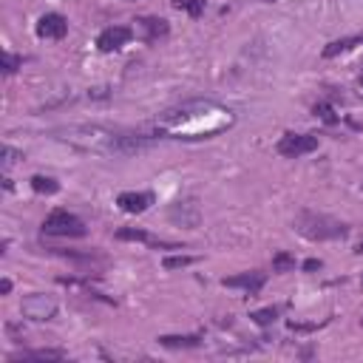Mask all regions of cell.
I'll list each match as a JSON object with an SVG mask.
<instances>
[{"instance_id":"6da1fadb","label":"cell","mask_w":363,"mask_h":363,"mask_svg":"<svg viewBox=\"0 0 363 363\" xmlns=\"http://www.w3.org/2000/svg\"><path fill=\"white\" fill-rule=\"evenodd\" d=\"M235 125V113L216 99H190L162 111L150 130L164 139H210Z\"/></svg>"},{"instance_id":"7a4b0ae2","label":"cell","mask_w":363,"mask_h":363,"mask_svg":"<svg viewBox=\"0 0 363 363\" xmlns=\"http://www.w3.org/2000/svg\"><path fill=\"white\" fill-rule=\"evenodd\" d=\"M57 133L62 142H68L85 153H99V156H130L150 145L145 136H128V133L99 128V125H74V128H62Z\"/></svg>"},{"instance_id":"3957f363","label":"cell","mask_w":363,"mask_h":363,"mask_svg":"<svg viewBox=\"0 0 363 363\" xmlns=\"http://www.w3.org/2000/svg\"><path fill=\"white\" fill-rule=\"evenodd\" d=\"M295 230H298L303 238H309V241H329V238H343L349 227H346L343 221H337V218L323 216V213H309V210H303V213L295 216Z\"/></svg>"},{"instance_id":"277c9868","label":"cell","mask_w":363,"mask_h":363,"mask_svg":"<svg viewBox=\"0 0 363 363\" xmlns=\"http://www.w3.org/2000/svg\"><path fill=\"white\" fill-rule=\"evenodd\" d=\"M43 233L45 235H57V238H82L85 235V224L68 213V210H51L43 221Z\"/></svg>"},{"instance_id":"5b68a950","label":"cell","mask_w":363,"mask_h":363,"mask_svg":"<svg viewBox=\"0 0 363 363\" xmlns=\"http://www.w3.org/2000/svg\"><path fill=\"white\" fill-rule=\"evenodd\" d=\"M312 150H318V136H312V133H292L289 130L278 139V153L286 159H298V156H306Z\"/></svg>"},{"instance_id":"8992f818","label":"cell","mask_w":363,"mask_h":363,"mask_svg":"<svg viewBox=\"0 0 363 363\" xmlns=\"http://www.w3.org/2000/svg\"><path fill=\"white\" fill-rule=\"evenodd\" d=\"M20 312L31 320H51L57 315V301L51 295H43V292H31L23 298L20 303Z\"/></svg>"},{"instance_id":"52a82bcc","label":"cell","mask_w":363,"mask_h":363,"mask_svg":"<svg viewBox=\"0 0 363 363\" xmlns=\"http://www.w3.org/2000/svg\"><path fill=\"white\" fill-rule=\"evenodd\" d=\"M133 28H128V26H108V28H102L99 31V37H96V48L102 51V54H111V51H119L122 45H128L130 40H133Z\"/></svg>"},{"instance_id":"ba28073f","label":"cell","mask_w":363,"mask_h":363,"mask_svg":"<svg viewBox=\"0 0 363 363\" xmlns=\"http://www.w3.org/2000/svg\"><path fill=\"white\" fill-rule=\"evenodd\" d=\"M34 31H37L40 40H62L65 31H68V20L62 14H57V11H48V14H43L37 20V28Z\"/></svg>"},{"instance_id":"9c48e42d","label":"cell","mask_w":363,"mask_h":363,"mask_svg":"<svg viewBox=\"0 0 363 363\" xmlns=\"http://www.w3.org/2000/svg\"><path fill=\"white\" fill-rule=\"evenodd\" d=\"M116 204H119V210L122 213H145L150 204H153V193H147V190H125V193H119L116 196Z\"/></svg>"},{"instance_id":"30bf717a","label":"cell","mask_w":363,"mask_h":363,"mask_svg":"<svg viewBox=\"0 0 363 363\" xmlns=\"http://www.w3.org/2000/svg\"><path fill=\"white\" fill-rule=\"evenodd\" d=\"M133 31H136L145 43H159L162 37H167L170 26H167V20H162V17H139Z\"/></svg>"},{"instance_id":"8fae6325","label":"cell","mask_w":363,"mask_h":363,"mask_svg":"<svg viewBox=\"0 0 363 363\" xmlns=\"http://www.w3.org/2000/svg\"><path fill=\"white\" fill-rule=\"evenodd\" d=\"M264 284H267V275H264V272H241V275L224 278V286H235V289H244L247 295H258Z\"/></svg>"},{"instance_id":"7c38bea8","label":"cell","mask_w":363,"mask_h":363,"mask_svg":"<svg viewBox=\"0 0 363 363\" xmlns=\"http://www.w3.org/2000/svg\"><path fill=\"white\" fill-rule=\"evenodd\" d=\"M65 352L62 349H34V352H17L9 360H62Z\"/></svg>"},{"instance_id":"4fadbf2b","label":"cell","mask_w":363,"mask_h":363,"mask_svg":"<svg viewBox=\"0 0 363 363\" xmlns=\"http://www.w3.org/2000/svg\"><path fill=\"white\" fill-rule=\"evenodd\" d=\"M159 343L167 349H187V346H199L201 335H162Z\"/></svg>"},{"instance_id":"5bb4252c","label":"cell","mask_w":363,"mask_h":363,"mask_svg":"<svg viewBox=\"0 0 363 363\" xmlns=\"http://www.w3.org/2000/svg\"><path fill=\"white\" fill-rule=\"evenodd\" d=\"M116 238H122V241H145V244H153V247H170V250H176V244H164V241H156V238H150L145 230H130V227L119 230V233H116Z\"/></svg>"},{"instance_id":"9a60e30c","label":"cell","mask_w":363,"mask_h":363,"mask_svg":"<svg viewBox=\"0 0 363 363\" xmlns=\"http://www.w3.org/2000/svg\"><path fill=\"white\" fill-rule=\"evenodd\" d=\"M360 43H363V34H354V37H346V40H335V43H329L323 48V57H337V54H343V51H349V48H354Z\"/></svg>"},{"instance_id":"2e32d148","label":"cell","mask_w":363,"mask_h":363,"mask_svg":"<svg viewBox=\"0 0 363 363\" xmlns=\"http://www.w3.org/2000/svg\"><path fill=\"white\" fill-rule=\"evenodd\" d=\"M31 190H34V193H45V196H51V193L60 190V184H57L51 176H31Z\"/></svg>"},{"instance_id":"e0dca14e","label":"cell","mask_w":363,"mask_h":363,"mask_svg":"<svg viewBox=\"0 0 363 363\" xmlns=\"http://www.w3.org/2000/svg\"><path fill=\"white\" fill-rule=\"evenodd\" d=\"M173 9L187 11L190 17H201V11H204V0H173Z\"/></svg>"},{"instance_id":"ac0fdd59","label":"cell","mask_w":363,"mask_h":363,"mask_svg":"<svg viewBox=\"0 0 363 363\" xmlns=\"http://www.w3.org/2000/svg\"><path fill=\"white\" fill-rule=\"evenodd\" d=\"M272 269H275V272H289V269H295V255H289V252H275V255H272Z\"/></svg>"},{"instance_id":"d6986e66","label":"cell","mask_w":363,"mask_h":363,"mask_svg":"<svg viewBox=\"0 0 363 363\" xmlns=\"http://www.w3.org/2000/svg\"><path fill=\"white\" fill-rule=\"evenodd\" d=\"M250 318H252L258 326H269V323L278 318V306H267V309H258V312H252Z\"/></svg>"},{"instance_id":"ffe728a7","label":"cell","mask_w":363,"mask_h":363,"mask_svg":"<svg viewBox=\"0 0 363 363\" xmlns=\"http://www.w3.org/2000/svg\"><path fill=\"white\" fill-rule=\"evenodd\" d=\"M196 258L193 255H170V258H164V267L167 269H176V267H187V264H193Z\"/></svg>"},{"instance_id":"44dd1931","label":"cell","mask_w":363,"mask_h":363,"mask_svg":"<svg viewBox=\"0 0 363 363\" xmlns=\"http://www.w3.org/2000/svg\"><path fill=\"white\" fill-rule=\"evenodd\" d=\"M20 62H23V57H14L11 51H6V54H3V71H6V74H14Z\"/></svg>"},{"instance_id":"7402d4cb","label":"cell","mask_w":363,"mask_h":363,"mask_svg":"<svg viewBox=\"0 0 363 363\" xmlns=\"http://www.w3.org/2000/svg\"><path fill=\"white\" fill-rule=\"evenodd\" d=\"M17 156H20V153H17L14 147H9V145H6V147H3V170H9V167L17 162Z\"/></svg>"},{"instance_id":"603a6c76","label":"cell","mask_w":363,"mask_h":363,"mask_svg":"<svg viewBox=\"0 0 363 363\" xmlns=\"http://www.w3.org/2000/svg\"><path fill=\"white\" fill-rule=\"evenodd\" d=\"M315 113H320L326 122H335V116H332V108H329V105H315Z\"/></svg>"},{"instance_id":"cb8c5ba5","label":"cell","mask_w":363,"mask_h":363,"mask_svg":"<svg viewBox=\"0 0 363 363\" xmlns=\"http://www.w3.org/2000/svg\"><path fill=\"white\" fill-rule=\"evenodd\" d=\"M320 267V261H315V258H309L306 264H303V269H318Z\"/></svg>"},{"instance_id":"d4e9b609","label":"cell","mask_w":363,"mask_h":363,"mask_svg":"<svg viewBox=\"0 0 363 363\" xmlns=\"http://www.w3.org/2000/svg\"><path fill=\"white\" fill-rule=\"evenodd\" d=\"M0 292L6 295V292H11V281L9 278H3V284H0Z\"/></svg>"},{"instance_id":"484cf974","label":"cell","mask_w":363,"mask_h":363,"mask_svg":"<svg viewBox=\"0 0 363 363\" xmlns=\"http://www.w3.org/2000/svg\"><path fill=\"white\" fill-rule=\"evenodd\" d=\"M354 252H360V255H363V238L357 241V247H354Z\"/></svg>"},{"instance_id":"4316f807","label":"cell","mask_w":363,"mask_h":363,"mask_svg":"<svg viewBox=\"0 0 363 363\" xmlns=\"http://www.w3.org/2000/svg\"><path fill=\"white\" fill-rule=\"evenodd\" d=\"M357 85H360V94H363V65H360V79H357Z\"/></svg>"}]
</instances>
